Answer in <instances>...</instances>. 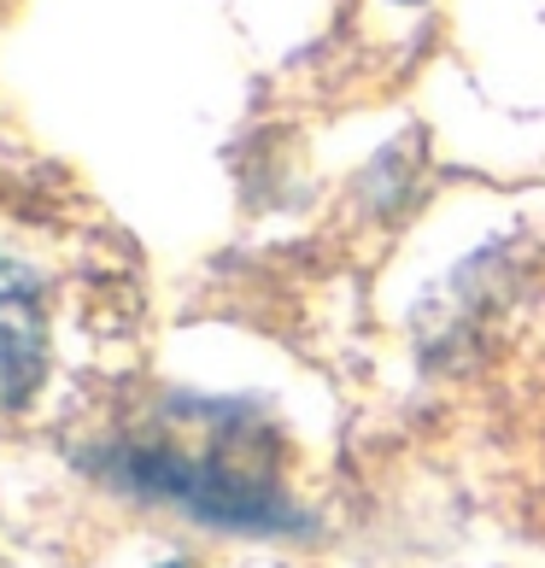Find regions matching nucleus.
Listing matches in <instances>:
<instances>
[{"label": "nucleus", "mask_w": 545, "mask_h": 568, "mask_svg": "<svg viewBox=\"0 0 545 568\" xmlns=\"http://www.w3.org/2000/svg\"><path fill=\"white\" fill-rule=\"evenodd\" d=\"M48 364V328H41V300L30 276L0 264V410L24 405Z\"/></svg>", "instance_id": "nucleus-2"}, {"label": "nucleus", "mask_w": 545, "mask_h": 568, "mask_svg": "<svg viewBox=\"0 0 545 568\" xmlns=\"http://www.w3.org/2000/svg\"><path fill=\"white\" fill-rule=\"evenodd\" d=\"M123 480H135L141 493H159L182 504L194 516L235 521V528H287V504L276 487L259 475H235L218 457H182V452H130L123 457Z\"/></svg>", "instance_id": "nucleus-1"}]
</instances>
